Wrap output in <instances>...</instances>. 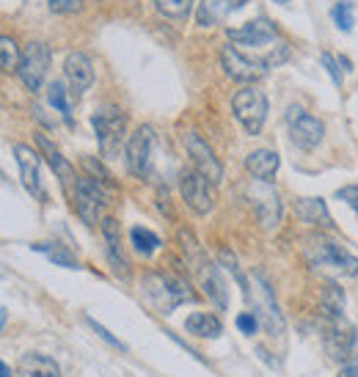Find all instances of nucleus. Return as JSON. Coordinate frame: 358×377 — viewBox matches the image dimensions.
I'll return each instance as SVG.
<instances>
[{"label":"nucleus","instance_id":"f257e3e1","mask_svg":"<svg viewBox=\"0 0 358 377\" xmlns=\"http://www.w3.org/2000/svg\"><path fill=\"white\" fill-rule=\"evenodd\" d=\"M143 295L154 303L160 314H171L177 305L196 301V292L182 276L174 273H149L143 276Z\"/></svg>","mask_w":358,"mask_h":377},{"label":"nucleus","instance_id":"f03ea898","mask_svg":"<svg viewBox=\"0 0 358 377\" xmlns=\"http://www.w3.org/2000/svg\"><path fill=\"white\" fill-rule=\"evenodd\" d=\"M91 127L97 133L99 149L111 160L124 149V133H127V116L116 105H102L91 113Z\"/></svg>","mask_w":358,"mask_h":377},{"label":"nucleus","instance_id":"7ed1b4c3","mask_svg":"<svg viewBox=\"0 0 358 377\" xmlns=\"http://www.w3.org/2000/svg\"><path fill=\"white\" fill-rule=\"evenodd\" d=\"M231 110L248 135H259L268 122V97H265V91L245 85L231 97Z\"/></svg>","mask_w":358,"mask_h":377},{"label":"nucleus","instance_id":"20e7f679","mask_svg":"<svg viewBox=\"0 0 358 377\" xmlns=\"http://www.w3.org/2000/svg\"><path fill=\"white\" fill-rule=\"evenodd\" d=\"M309 259L314 267H334L345 276H358V259L339 242L334 240H325L320 234L309 237V248H306Z\"/></svg>","mask_w":358,"mask_h":377},{"label":"nucleus","instance_id":"39448f33","mask_svg":"<svg viewBox=\"0 0 358 377\" xmlns=\"http://www.w3.org/2000/svg\"><path fill=\"white\" fill-rule=\"evenodd\" d=\"M72 201H74V212L80 215V221L86 226H97L99 212L108 204V196H105L102 182H97L94 176H77L72 187Z\"/></svg>","mask_w":358,"mask_h":377},{"label":"nucleus","instance_id":"423d86ee","mask_svg":"<svg viewBox=\"0 0 358 377\" xmlns=\"http://www.w3.org/2000/svg\"><path fill=\"white\" fill-rule=\"evenodd\" d=\"M248 298H254V314H257L259 325H262L270 336H282V333H284V314H282L279 303L273 298L270 284H268L259 273H254V292H251Z\"/></svg>","mask_w":358,"mask_h":377},{"label":"nucleus","instance_id":"0eeeda50","mask_svg":"<svg viewBox=\"0 0 358 377\" xmlns=\"http://www.w3.org/2000/svg\"><path fill=\"white\" fill-rule=\"evenodd\" d=\"M284 119L286 127H289V138H292L295 146H300V149H317L323 144V138H325L323 122L314 119L311 113H306L303 108H298V105L286 108Z\"/></svg>","mask_w":358,"mask_h":377},{"label":"nucleus","instance_id":"6e6552de","mask_svg":"<svg viewBox=\"0 0 358 377\" xmlns=\"http://www.w3.org/2000/svg\"><path fill=\"white\" fill-rule=\"evenodd\" d=\"M50 47L44 42H31L25 50H22V61H19V69L17 75L22 80V85L28 91H39L44 77H47V69H50Z\"/></svg>","mask_w":358,"mask_h":377},{"label":"nucleus","instance_id":"1a4fd4ad","mask_svg":"<svg viewBox=\"0 0 358 377\" xmlns=\"http://www.w3.org/2000/svg\"><path fill=\"white\" fill-rule=\"evenodd\" d=\"M179 190H182V199L185 204L196 212V215H207L213 212L215 199H213V182L196 171V168H188L182 171V179H179Z\"/></svg>","mask_w":358,"mask_h":377},{"label":"nucleus","instance_id":"9d476101","mask_svg":"<svg viewBox=\"0 0 358 377\" xmlns=\"http://www.w3.org/2000/svg\"><path fill=\"white\" fill-rule=\"evenodd\" d=\"M220 67H223L226 75L231 80H237V83H257V80H262L268 75V64L262 58L254 61L245 53H240L234 44H226L220 50Z\"/></svg>","mask_w":358,"mask_h":377},{"label":"nucleus","instance_id":"9b49d317","mask_svg":"<svg viewBox=\"0 0 358 377\" xmlns=\"http://www.w3.org/2000/svg\"><path fill=\"white\" fill-rule=\"evenodd\" d=\"M152 149H154V130L149 127V124H141L133 135H130V141H127V146H124V154H127V168H130V174L133 176H149V168H152Z\"/></svg>","mask_w":358,"mask_h":377},{"label":"nucleus","instance_id":"f8f14e48","mask_svg":"<svg viewBox=\"0 0 358 377\" xmlns=\"http://www.w3.org/2000/svg\"><path fill=\"white\" fill-rule=\"evenodd\" d=\"M248 201H251V207L257 210V218L262 221L265 228H273L282 221V199H279V193L273 190L270 182L254 179V182L248 185Z\"/></svg>","mask_w":358,"mask_h":377},{"label":"nucleus","instance_id":"ddd939ff","mask_svg":"<svg viewBox=\"0 0 358 377\" xmlns=\"http://www.w3.org/2000/svg\"><path fill=\"white\" fill-rule=\"evenodd\" d=\"M182 144H185L188 154L193 157L196 171H202L213 185H218V182L223 179V168H220V162H218L215 151L207 146V141H204L196 130H188V133H182Z\"/></svg>","mask_w":358,"mask_h":377},{"label":"nucleus","instance_id":"4468645a","mask_svg":"<svg viewBox=\"0 0 358 377\" xmlns=\"http://www.w3.org/2000/svg\"><path fill=\"white\" fill-rule=\"evenodd\" d=\"M226 36L234 42V44H243V47H268V44H279V33L273 28L270 19L259 17V19H251L240 28H229Z\"/></svg>","mask_w":358,"mask_h":377},{"label":"nucleus","instance_id":"2eb2a0df","mask_svg":"<svg viewBox=\"0 0 358 377\" xmlns=\"http://www.w3.org/2000/svg\"><path fill=\"white\" fill-rule=\"evenodd\" d=\"M102 240H105V253H108V262L113 267V273L119 278L127 281L130 276V265L124 259V251H122V231H119V221L113 218H105L102 221Z\"/></svg>","mask_w":358,"mask_h":377},{"label":"nucleus","instance_id":"dca6fc26","mask_svg":"<svg viewBox=\"0 0 358 377\" xmlns=\"http://www.w3.org/2000/svg\"><path fill=\"white\" fill-rule=\"evenodd\" d=\"M14 157H17V165H19V179H22V187L36 196V199H44V190H42V182H39V154L25 146V144H17L14 146Z\"/></svg>","mask_w":358,"mask_h":377},{"label":"nucleus","instance_id":"f3484780","mask_svg":"<svg viewBox=\"0 0 358 377\" xmlns=\"http://www.w3.org/2000/svg\"><path fill=\"white\" fill-rule=\"evenodd\" d=\"M353 344H356V333L342 319H336L328 328L325 339H323V347H325V353H328L331 361H348L350 353H353Z\"/></svg>","mask_w":358,"mask_h":377},{"label":"nucleus","instance_id":"a211bd4d","mask_svg":"<svg viewBox=\"0 0 358 377\" xmlns=\"http://www.w3.org/2000/svg\"><path fill=\"white\" fill-rule=\"evenodd\" d=\"M196 270H199V281H202L204 295L213 301V305L218 311H226L229 308V290H226V281L220 276V267L213 265V262H204Z\"/></svg>","mask_w":358,"mask_h":377},{"label":"nucleus","instance_id":"6ab92c4d","mask_svg":"<svg viewBox=\"0 0 358 377\" xmlns=\"http://www.w3.org/2000/svg\"><path fill=\"white\" fill-rule=\"evenodd\" d=\"M64 75L70 80L74 94L88 91L91 83H94V67H91L88 56H86V53H70L67 61H64Z\"/></svg>","mask_w":358,"mask_h":377},{"label":"nucleus","instance_id":"aec40b11","mask_svg":"<svg viewBox=\"0 0 358 377\" xmlns=\"http://www.w3.org/2000/svg\"><path fill=\"white\" fill-rule=\"evenodd\" d=\"M248 0H202L199 3V11H196V22L202 28H210V25H218L223 22L229 14L240 11Z\"/></svg>","mask_w":358,"mask_h":377},{"label":"nucleus","instance_id":"412c9836","mask_svg":"<svg viewBox=\"0 0 358 377\" xmlns=\"http://www.w3.org/2000/svg\"><path fill=\"white\" fill-rule=\"evenodd\" d=\"M279 154L270 149H257L245 157V171L259 179V182H273V176L279 174Z\"/></svg>","mask_w":358,"mask_h":377},{"label":"nucleus","instance_id":"4be33fe9","mask_svg":"<svg viewBox=\"0 0 358 377\" xmlns=\"http://www.w3.org/2000/svg\"><path fill=\"white\" fill-rule=\"evenodd\" d=\"M36 146L42 149V154L47 157V162H50V168L58 174V179H61V185L67 187V190H72L74 187V182H77V176H74V168L70 165V160L61 154V151L56 149L44 135H36Z\"/></svg>","mask_w":358,"mask_h":377},{"label":"nucleus","instance_id":"5701e85b","mask_svg":"<svg viewBox=\"0 0 358 377\" xmlns=\"http://www.w3.org/2000/svg\"><path fill=\"white\" fill-rule=\"evenodd\" d=\"M295 212L303 224L309 226H331V215H328V204L323 199H298L295 201Z\"/></svg>","mask_w":358,"mask_h":377},{"label":"nucleus","instance_id":"b1692460","mask_svg":"<svg viewBox=\"0 0 358 377\" xmlns=\"http://www.w3.org/2000/svg\"><path fill=\"white\" fill-rule=\"evenodd\" d=\"M17 377H61V369L53 358L42 353H28L19 358V375Z\"/></svg>","mask_w":358,"mask_h":377},{"label":"nucleus","instance_id":"393cba45","mask_svg":"<svg viewBox=\"0 0 358 377\" xmlns=\"http://www.w3.org/2000/svg\"><path fill=\"white\" fill-rule=\"evenodd\" d=\"M185 330L193 333V336H199V339H218L223 333V325L210 311H193L185 319Z\"/></svg>","mask_w":358,"mask_h":377},{"label":"nucleus","instance_id":"a878e982","mask_svg":"<svg viewBox=\"0 0 358 377\" xmlns=\"http://www.w3.org/2000/svg\"><path fill=\"white\" fill-rule=\"evenodd\" d=\"M33 251H39V253H44L53 265H58V267H67V270H77L80 265H77V259L72 256L67 248H61V245H56V242H33L31 245Z\"/></svg>","mask_w":358,"mask_h":377},{"label":"nucleus","instance_id":"bb28decb","mask_svg":"<svg viewBox=\"0 0 358 377\" xmlns=\"http://www.w3.org/2000/svg\"><path fill=\"white\" fill-rule=\"evenodd\" d=\"M130 242H133V248H136L141 256H152V253L160 248V237L143 226L130 228Z\"/></svg>","mask_w":358,"mask_h":377},{"label":"nucleus","instance_id":"cd10ccee","mask_svg":"<svg viewBox=\"0 0 358 377\" xmlns=\"http://www.w3.org/2000/svg\"><path fill=\"white\" fill-rule=\"evenodd\" d=\"M22 53L11 36H0V72H17Z\"/></svg>","mask_w":358,"mask_h":377},{"label":"nucleus","instance_id":"c85d7f7f","mask_svg":"<svg viewBox=\"0 0 358 377\" xmlns=\"http://www.w3.org/2000/svg\"><path fill=\"white\" fill-rule=\"evenodd\" d=\"M323 311L336 322L342 319V311H345V292L336 287V284H328L323 290Z\"/></svg>","mask_w":358,"mask_h":377},{"label":"nucleus","instance_id":"c756f323","mask_svg":"<svg viewBox=\"0 0 358 377\" xmlns=\"http://www.w3.org/2000/svg\"><path fill=\"white\" fill-rule=\"evenodd\" d=\"M47 102L67 119V124H72V116H70L72 105H70V97H67V85H64L61 80H53V83L47 85Z\"/></svg>","mask_w":358,"mask_h":377},{"label":"nucleus","instance_id":"7c9ffc66","mask_svg":"<svg viewBox=\"0 0 358 377\" xmlns=\"http://www.w3.org/2000/svg\"><path fill=\"white\" fill-rule=\"evenodd\" d=\"M152 3H154V8L163 17H168V19H185L190 14V8H193L196 0H152Z\"/></svg>","mask_w":358,"mask_h":377},{"label":"nucleus","instance_id":"2f4dec72","mask_svg":"<svg viewBox=\"0 0 358 377\" xmlns=\"http://www.w3.org/2000/svg\"><path fill=\"white\" fill-rule=\"evenodd\" d=\"M353 11H356V6H353L350 0H339V3L331 8V19L336 22V28H339V31L350 33V31L356 28V17H353Z\"/></svg>","mask_w":358,"mask_h":377},{"label":"nucleus","instance_id":"473e14b6","mask_svg":"<svg viewBox=\"0 0 358 377\" xmlns=\"http://www.w3.org/2000/svg\"><path fill=\"white\" fill-rule=\"evenodd\" d=\"M218 259H220V265L237 278V284H240V290H243V295L248 298L251 295V287H248V281H245V276H243V270H240V265H237V259H234V253L229 251V248H223L220 253H218Z\"/></svg>","mask_w":358,"mask_h":377},{"label":"nucleus","instance_id":"72a5a7b5","mask_svg":"<svg viewBox=\"0 0 358 377\" xmlns=\"http://www.w3.org/2000/svg\"><path fill=\"white\" fill-rule=\"evenodd\" d=\"M86 325H88V328H91V330H94V333H97L102 342H108L113 350H119V353H127V344H124L122 339H116V336H113V333H111L105 325H99L94 317H88V314H86Z\"/></svg>","mask_w":358,"mask_h":377},{"label":"nucleus","instance_id":"f704fd0d","mask_svg":"<svg viewBox=\"0 0 358 377\" xmlns=\"http://www.w3.org/2000/svg\"><path fill=\"white\" fill-rule=\"evenodd\" d=\"M237 328H240L245 336H254V333H257V328H259L257 314H254V311H243V314H237Z\"/></svg>","mask_w":358,"mask_h":377},{"label":"nucleus","instance_id":"c9c22d12","mask_svg":"<svg viewBox=\"0 0 358 377\" xmlns=\"http://www.w3.org/2000/svg\"><path fill=\"white\" fill-rule=\"evenodd\" d=\"M336 199L345 201L358 218V185H345V187H339V190H336Z\"/></svg>","mask_w":358,"mask_h":377},{"label":"nucleus","instance_id":"e433bc0d","mask_svg":"<svg viewBox=\"0 0 358 377\" xmlns=\"http://www.w3.org/2000/svg\"><path fill=\"white\" fill-rule=\"evenodd\" d=\"M47 6L56 14H77L83 8V0H47Z\"/></svg>","mask_w":358,"mask_h":377},{"label":"nucleus","instance_id":"4c0bfd02","mask_svg":"<svg viewBox=\"0 0 358 377\" xmlns=\"http://www.w3.org/2000/svg\"><path fill=\"white\" fill-rule=\"evenodd\" d=\"M83 165L97 176V182H102V185H113V176H111V174H108V171H105L94 157H83Z\"/></svg>","mask_w":358,"mask_h":377},{"label":"nucleus","instance_id":"58836bf2","mask_svg":"<svg viewBox=\"0 0 358 377\" xmlns=\"http://www.w3.org/2000/svg\"><path fill=\"white\" fill-rule=\"evenodd\" d=\"M320 61H323V67L328 69L331 80H334L336 85H342V67H339V61H336L331 53H323V56H320Z\"/></svg>","mask_w":358,"mask_h":377},{"label":"nucleus","instance_id":"ea45409f","mask_svg":"<svg viewBox=\"0 0 358 377\" xmlns=\"http://www.w3.org/2000/svg\"><path fill=\"white\" fill-rule=\"evenodd\" d=\"M336 377H358V361H353V364H345L342 367V372Z\"/></svg>","mask_w":358,"mask_h":377},{"label":"nucleus","instance_id":"a19ab883","mask_svg":"<svg viewBox=\"0 0 358 377\" xmlns=\"http://www.w3.org/2000/svg\"><path fill=\"white\" fill-rule=\"evenodd\" d=\"M336 61H339V67H342L345 72H353V64H350V58H345V56H342V58H336Z\"/></svg>","mask_w":358,"mask_h":377},{"label":"nucleus","instance_id":"79ce46f5","mask_svg":"<svg viewBox=\"0 0 358 377\" xmlns=\"http://www.w3.org/2000/svg\"><path fill=\"white\" fill-rule=\"evenodd\" d=\"M0 377H11V369H8L3 361H0Z\"/></svg>","mask_w":358,"mask_h":377},{"label":"nucleus","instance_id":"37998d69","mask_svg":"<svg viewBox=\"0 0 358 377\" xmlns=\"http://www.w3.org/2000/svg\"><path fill=\"white\" fill-rule=\"evenodd\" d=\"M273 3H282V6H289V3H292V0H273Z\"/></svg>","mask_w":358,"mask_h":377}]
</instances>
